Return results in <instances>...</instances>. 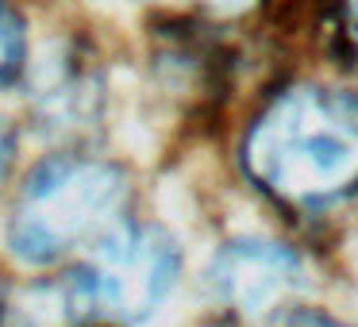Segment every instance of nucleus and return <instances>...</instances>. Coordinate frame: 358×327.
I'll return each mask as SVG.
<instances>
[{
    "instance_id": "obj_1",
    "label": "nucleus",
    "mask_w": 358,
    "mask_h": 327,
    "mask_svg": "<svg viewBox=\"0 0 358 327\" xmlns=\"http://www.w3.org/2000/svg\"><path fill=\"white\" fill-rule=\"evenodd\" d=\"M243 166L273 201L324 208L358 193V104L343 93L301 85L255 119Z\"/></svg>"
},
{
    "instance_id": "obj_2",
    "label": "nucleus",
    "mask_w": 358,
    "mask_h": 327,
    "mask_svg": "<svg viewBox=\"0 0 358 327\" xmlns=\"http://www.w3.org/2000/svg\"><path fill=\"white\" fill-rule=\"evenodd\" d=\"M120 204L124 177L116 170L85 158H55L27 177L12 219V247L27 262H55L81 242H101Z\"/></svg>"
},
{
    "instance_id": "obj_3",
    "label": "nucleus",
    "mask_w": 358,
    "mask_h": 327,
    "mask_svg": "<svg viewBox=\"0 0 358 327\" xmlns=\"http://www.w3.org/2000/svg\"><path fill=\"white\" fill-rule=\"evenodd\" d=\"M178 250L150 227L112 231L93 247L85 266L66 277V304L78 324L147 319L173 285Z\"/></svg>"
},
{
    "instance_id": "obj_4",
    "label": "nucleus",
    "mask_w": 358,
    "mask_h": 327,
    "mask_svg": "<svg viewBox=\"0 0 358 327\" xmlns=\"http://www.w3.org/2000/svg\"><path fill=\"white\" fill-rule=\"evenodd\" d=\"M301 266L270 242H235L212 266V285L239 312H262L296 285Z\"/></svg>"
},
{
    "instance_id": "obj_5",
    "label": "nucleus",
    "mask_w": 358,
    "mask_h": 327,
    "mask_svg": "<svg viewBox=\"0 0 358 327\" xmlns=\"http://www.w3.org/2000/svg\"><path fill=\"white\" fill-rule=\"evenodd\" d=\"M24 66V27L16 12L0 0V85H8Z\"/></svg>"
},
{
    "instance_id": "obj_6",
    "label": "nucleus",
    "mask_w": 358,
    "mask_h": 327,
    "mask_svg": "<svg viewBox=\"0 0 358 327\" xmlns=\"http://www.w3.org/2000/svg\"><path fill=\"white\" fill-rule=\"evenodd\" d=\"M285 327H347V324H335L327 316H316V312H304V316H293Z\"/></svg>"
},
{
    "instance_id": "obj_7",
    "label": "nucleus",
    "mask_w": 358,
    "mask_h": 327,
    "mask_svg": "<svg viewBox=\"0 0 358 327\" xmlns=\"http://www.w3.org/2000/svg\"><path fill=\"white\" fill-rule=\"evenodd\" d=\"M4 158H8V135L0 127V173H4Z\"/></svg>"
}]
</instances>
